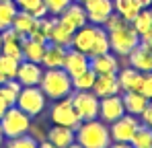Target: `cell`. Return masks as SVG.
Segmentation results:
<instances>
[{
    "instance_id": "1",
    "label": "cell",
    "mask_w": 152,
    "mask_h": 148,
    "mask_svg": "<svg viewBox=\"0 0 152 148\" xmlns=\"http://www.w3.org/2000/svg\"><path fill=\"white\" fill-rule=\"evenodd\" d=\"M70 48L86 53L88 58L107 53V51H111V48H109V33L101 25L86 23L84 27H80L78 31H74Z\"/></svg>"
},
{
    "instance_id": "2",
    "label": "cell",
    "mask_w": 152,
    "mask_h": 148,
    "mask_svg": "<svg viewBox=\"0 0 152 148\" xmlns=\"http://www.w3.org/2000/svg\"><path fill=\"white\" fill-rule=\"evenodd\" d=\"M76 142L82 148H109L113 140L109 134V125L97 117L80 122V125L76 127Z\"/></svg>"
},
{
    "instance_id": "3",
    "label": "cell",
    "mask_w": 152,
    "mask_h": 148,
    "mask_svg": "<svg viewBox=\"0 0 152 148\" xmlns=\"http://www.w3.org/2000/svg\"><path fill=\"white\" fill-rule=\"evenodd\" d=\"M39 89L43 91V95H45L48 99H53V101L70 97L72 91H74V86H72V76L66 72L64 68H50V70H43Z\"/></svg>"
},
{
    "instance_id": "4",
    "label": "cell",
    "mask_w": 152,
    "mask_h": 148,
    "mask_svg": "<svg viewBox=\"0 0 152 148\" xmlns=\"http://www.w3.org/2000/svg\"><path fill=\"white\" fill-rule=\"evenodd\" d=\"M107 33H109V48L115 56H129L132 49H136L142 41L136 29L132 27V23H124L121 27L107 31Z\"/></svg>"
},
{
    "instance_id": "5",
    "label": "cell",
    "mask_w": 152,
    "mask_h": 148,
    "mask_svg": "<svg viewBox=\"0 0 152 148\" xmlns=\"http://www.w3.org/2000/svg\"><path fill=\"white\" fill-rule=\"evenodd\" d=\"M0 127H2V134H4L6 140L19 138V136H25L31 132V117L25 111H21L17 105H12L0 117Z\"/></svg>"
},
{
    "instance_id": "6",
    "label": "cell",
    "mask_w": 152,
    "mask_h": 148,
    "mask_svg": "<svg viewBox=\"0 0 152 148\" xmlns=\"http://www.w3.org/2000/svg\"><path fill=\"white\" fill-rule=\"evenodd\" d=\"M45 105H48V97L43 95V91L39 86H23L21 89L19 99H17V107L21 111H25L31 119L39 117L45 111Z\"/></svg>"
},
{
    "instance_id": "7",
    "label": "cell",
    "mask_w": 152,
    "mask_h": 148,
    "mask_svg": "<svg viewBox=\"0 0 152 148\" xmlns=\"http://www.w3.org/2000/svg\"><path fill=\"white\" fill-rule=\"evenodd\" d=\"M50 119L53 122V125H66V127H72V130H76L82 122L76 113L74 103H72L70 97L53 101V105L50 109Z\"/></svg>"
},
{
    "instance_id": "8",
    "label": "cell",
    "mask_w": 152,
    "mask_h": 148,
    "mask_svg": "<svg viewBox=\"0 0 152 148\" xmlns=\"http://www.w3.org/2000/svg\"><path fill=\"white\" fill-rule=\"evenodd\" d=\"M72 103H74V109L78 113V117L82 122H88V119H97L99 117V101L93 91H76L74 95H70Z\"/></svg>"
},
{
    "instance_id": "9",
    "label": "cell",
    "mask_w": 152,
    "mask_h": 148,
    "mask_svg": "<svg viewBox=\"0 0 152 148\" xmlns=\"http://www.w3.org/2000/svg\"><path fill=\"white\" fill-rule=\"evenodd\" d=\"M140 117H136V115H121L117 122H113L109 125V134H111V140L113 142H132V138H134V134H136V130L140 127Z\"/></svg>"
},
{
    "instance_id": "10",
    "label": "cell",
    "mask_w": 152,
    "mask_h": 148,
    "mask_svg": "<svg viewBox=\"0 0 152 148\" xmlns=\"http://www.w3.org/2000/svg\"><path fill=\"white\" fill-rule=\"evenodd\" d=\"M121 115H126V107H124V99L119 95H111L99 101V117L107 125L117 122Z\"/></svg>"
},
{
    "instance_id": "11",
    "label": "cell",
    "mask_w": 152,
    "mask_h": 148,
    "mask_svg": "<svg viewBox=\"0 0 152 148\" xmlns=\"http://www.w3.org/2000/svg\"><path fill=\"white\" fill-rule=\"evenodd\" d=\"M84 12L88 23L93 25H105V21L109 19V15H113V0H86L84 4Z\"/></svg>"
},
{
    "instance_id": "12",
    "label": "cell",
    "mask_w": 152,
    "mask_h": 148,
    "mask_svg": "<svg viewBox=\"0 0 152 148\" xmlns=\"http://www.w3.org/2000/svg\"><path fill=\"white\" fill-rule=\"evenodd\" d=\"M41 76H43V68H41V64L21 60V64H19V72H17V80H19L23 86H39Z\"/></svg>"
},
{
    "instance_id": "13",
    "label": "cell",
    "mask_w": 152,
    "mask_h": 148,
    "mask_svg": "<svg viewBox=\"0 0 152 148\" xmlns=\"http://www.w3.org/2000/svg\"><path fill=\"white\" fill-rule=\"evenodd\" d=\"M88 68L97 76L99 74H117L119 72V60L113 51H107V53H101V56H93Z\"/></svg>"
},
{
    "instance_id": "14",
    "label": "cell",
    "mask_w": 152,
    "mask_h": 148,
    "mask_svg": "<svg viewBox=\"0 0 152 148\" xmlns=\"http://www.w3.org/2000/svg\"><path fill=\"white\" fill-rule=\"evenodd\" d=\"M2 53L10 56V58H17V60H23V35L17 33L12 27L2 31Z\"/></svg>"
},
{
    "instance_id": "15",
    "label": "cell",
    "mask_w": 152,
    "mask_h": 148,
    "mask_svg": "<svg viewBox=\"0 0 152 148\" xmlns=\"http://www.w3.org/2000/svg\"><path fill=\"white\" fill-rule=\"evenodd\" d=\"M58 19H60V23H64L68 29H72V31H78L80 27H84V25L88 23L86 12H84V6L78 4V2H72Z\"/></svg>"
},
{
    "instance_id": "16",
    "label": "cell",
    "mask_w": 152,
    "mask_h": 148,
    "mask_svg": "<svg viewBox=\"0 0 152 148\" xmlns=\"http://www.w3.org/2000/svg\"><path fill=\"white\" fill-rule=\"evenodd\" d=\"M129 58V66L136 68L138 72L146 74V72H152V49L140 41V45L136 49H132V53L127 56Z\"/></svg>"
},
{
    "instance_id": "17",
    "label": "cell",
    "mask_w": 152,
    "mask_h": 148,
    "mask_svg": "<svg viewBox=\"0 0 152 148\" xmlns=\"http://www.w3.org/2000/svg\"><path fill=\"white\" fill-rule=\"evenodd\" d=\"M88 64H91V58H88L86 53H82V51H78V49L68 48L66 58H64V66H62V68L70 74V76H76V74L88 70Z\"/></svg>"
},
{
    "instance_id": "18",
    "label": "cell",
    "mask_w": 152,
    "mask_h": 148,
    "mask_svg": "<svg viewBox=\"0 0 152 148\" xmlns=\"http://www.w3.org/2000/svg\"><path fill=\"white\" fill-rule=\"evenodd\" d=\"M119 82H117V74H99L95 84H93V93L99 99L111 97V95H119Z\"/></svg>"
},
{
    "instance_id": "19",
    "label": "cell",
    "mask_w": 152,
    "mask_h": 148,
    "mask_svg": "<svg viewBox=\"0 0 152 148\" xmlns=\"http://www.w3.org/2000/svg\"><path fill=\"white\" fill-rule=\"evenodd\" d=\"M48 140L56 148H68L76 142V130L66 127V125H53L48 132Z\"/></svg>"
},
{
    "instance_id": "20",
    "label": "cell",
    "mask_w": 152,
    "mask_h": 148,
    "mask_svg": "<svg viewBox=\"0 0 152 148\" xmlns=\"http://www.w3.org/2000/svg\"><path fill=\"white\" fill-rule=\"evenodd\" d=\"M66 51H68V48H62V45H56V43H48L45 45V51H43L41 66L45 70H50V68H62L64 66Z\"/></svg>"
},
{
    "instance_id": "21",
    "label": "cell",
    "mask_w": 152,
    "mask_h": 148,
    "mask_svg": "<svg viewBox=\"0 0 152 148\" xmlns=\"http://www.w3.org/2000/svg\"><path fill=\"white\" fill-rule=\"evenodd\" d=\"M132 27L136 29V33L140 35V39L146 43V41H152V6L150 8H142L140 15L134 19Z\"/></svg>"
},
{
    "instance_id": "22",
    "label": "cell",
    "mask_w": 152,
    "mask_h": 148,
    "mask_svg": "<svg viewBox=\"0 0 152 148\" xmlns=\"http://www.w3.org/2000/svg\"><path fill=\"white\" fill-rule=\"evenodd\" d=\"M124 107H126V113L129 115H136V117H140L142 113H144V109L148 107V99L144 97L142 93H138V91H129V93H124Z\"/></svg>"
},
{
    "instance_id": "23",
    "label": "cell",
    "mask_w": 152,
    "mask_h": 148,
    "mask_svg": "<svg viewBox=\"0 0 152 148\" xmlns=\"http://www.w3.org/2000/svg\"><path fill=\"white\" fill-rule=\"evenodd\" d=\"M72 37H74V31H72V29H68L64 23H60V19H58V17H53L51 33H50V43L62 45V48H70Z\"/></svg>"
},
{
    "instance_id": "24",
    "label": "cell",
    "mask_w": 152,
    "mask_h": 148,
    "mask_svg": "<svg viewBox=\"0 0 152 148\" xmlns=\"http://www.w3.org/2000/svg\"><path fill=\"white\" fill-rule=\"evenodd\" d=\"M117 82H119V89L124 93L129 91H138L140 89V82H142V72H138L136 68H119L117 72Z\"/></svg>"
},
{
    "instance_id": "25",
    "label": "cell",
    "mask_w": 152,
    "mask_h": 148,
    "mask_svg": "<svg viewBox=\"0 0 152 148\" xmlns=\"http://www.w3.org/2000/svg\"><path fill=\"white\" fill-rule=\"evenodd\" d=\"M113 10L127 23H134V19L140 15L142 4L138 0H113Z\"/></svg>"
},
{
    "instance_id": "26",
    "label": "cell",
    "mask_w": 152,
    "mask_h": 148,
    "mask_svg": "<svg viewBox=\"0 0 152 148\" xmlns=\"http://www.w3.org/2000/svg\"><path fill=\"white\" fill-rule=\"evenodd\" d=\"M51 23H53V19H48V17H43V19H35V23H33V27H31V31H29L27 37L39 41V43H50Z\"/></svg>"
},
{
    "instance_id": "27",
    "label": "cell",
    "mask_w": 152,
    "mask_h": 148,
    "mask_svg": "<svg viewBox=\"0 0 152 148\" xmlns=\"http://www.w3.org/2000/svg\"><path fill=\"white\" fill-rule=\"evenodd\" d=\"M45 45H48V43H39V41H35V39L25 37V39H23V60H27V62H35V64H41Z\"/></svg>"
},
{
    "instance_id": "28",
    "label": "cell",
    "mask_w": 152,
    "mask_h": 148,
    "mask_svg": "<svg viewBox=\"0 0 152 148\" xmlns=\"http://www.w3.org/2000/svg\"><path fill=\"white\" fill-rule=\"evenodd\" d=\"M19 12V6L15 0H0V33L12 27V19Z\"/></svg>"
},
{
    "instance_id": "29",
    "label": "cell",
    "mask_w": 152,
    "mask_h": 148,
    "mask_svg": "<svg viewBox=\"0 0 152 148\" xmlns=\"http://www.w3.org/2000/svg\"><path fill=\"white\" fill-rule=\"evenodd\" d=\"M21 89H23V84H21L17 78L4 80V82L0 84V97L6 101V105H8V107H12V105H17V99H19Z\"/></svg>"
},
{
    "instance_id": "30",
    "label": "cell",
    "mask_w": 152,
    "mask_h": 148,
    "mask_svg": "<svg viewBox=\"0 0 152 148\" xmlns=\"http://www.w3.org/2000/svg\"><path fill=\"white\" fill-rule=\"evenodd\" d=\"M35 23V17L31 15V12H27V10H19L17 15H15V19H12V29L17 31V33H21L23 37L29 35V31H31V27Z\"/></svg>"
},
{
    "instance_id": "31",
    "label": "cell",
    "mask_w": 152,
    "mask_h": 148,
    "mask_svg": "<svg viewBox=\"0 0 152 148\" xmlns=\"http://www.w3.org/2000/svg\"><path fill=\"white\" fill-rule=\"evenodd\" d=\"M134 148H152V127L140 123V127L136 130L132 142H129Z\"/></svg>"
},
{
    "instance_id": "32",
    "label": "cell",
    "mask_w": 152,
    "mask_h": 148,
    "mask_svg": "<svg viewBox=\"0 0 152 148\" xmlns=\"http://www.w3.org/2000/svg\"><path fill=\"white\" fill-rule=\"evenodd\" d=\"M95 80H97V74L88 68V70H84V72L72 76V86H74V91H93Z\"/></svg>"
},
{
    "instance_id": "33",
    "label": "cell",
    "mask_w": 152,
    "mask_h": 148,
    "mask_svg": "<svg viewBox=\"0 0 152 148\" xmlns=\"http://www.w3.org/2000/svg\"><path fill=\"white\" fill-rule=\"evenodd\" d=\"M19 64H21V60H17V58H10V56H6V53H0V72H2V76H4L6 80H10V78H17V72H19Z\"/></svg>"
},
{
    "instance_id": "34",
    "label": "cell",
    "mask_w": 152,
    "mask_h": 148,
    "mask_svg": "<svg viewBox=\"0 0 152 148\" xmlns=\"http://www.w3.org/2000/svg\"><path fill=\"white\" fill-rule=\"evenodd\" d=\"M72 2L74 0H43L45 8H48V15H51V17H60Z\"/></svg>"
},
{
    "instance_id": "35",
    "label": "cell",
    "mask_w": 152,
    "mask_h": 148,
    "mask_svg": "<svg viewBox=\"0 0 152 148\" xmlns=\"http://www.w3.org/2000/svg\"><path fill=\"white\" fill-rule=\"evenodd\" d=\"M37 140L31 136V134H25V136H19V138H10L6 142V148H37Z\"/></svg>"
},
{
    "instance_id": "36",
    "label": "cell",
    "mask_w": 152,
    "mask_h": 148,
    "mask_svg": "<svg viewBox=\"0 0 152 148\" xmlns=\"http://www.w3.org/2000/svg\"><path fill=\"white\" fill-rule=\"evenodd\" d=\"M138 93H142V95L148 99V101H152V72L142 74V82H140Z\"/></svg>"
},
{
    "instance_id": "37",
    "label": "cell",
    "mask_w": 152,
    "mask_h": 148,
    "mask_svg": "<svg viewBox=\"0 0 152 148\" xmlns=\"http://www.w3.org/2000/svg\"><path fill=\"white\" fill-rule=\"evenodd\" d=\"M124 23H127V21H124V19H121V17H119L117 12H113V15H109V19L105 21V25H103V27H105L107 31H113V29L121 27Z\"/></svg>"
},
{
    "instance_id": "38",
    "label": "cell",
    "mask_w": 152,
    "mask_h": 148,
    "mask_svg": "<svg viewBox=\"0 0 152 148\" xmlns=\"http://www.w3.org/2000/svg\"><path fill=\"white\" fill-rule=\"evenodd\" d=\"M19 10H27V12H33L39 4H43V0H15Z\"/></svg>"
},
{
    "instance_id": "39",
    "label": "cell",
    "mask_w": 152,
    "mask_h": 148,
    "mask_svg": "<svg viewBox=\"0 0 152 148\" xmlns=\"http://www.w3.org/2000/svg\"><path fill=\"white\" fill-rule=\"evenodd\" d=\"M140 119H142V123H144V125L152 127V101L148 103V107L144 109V113L140 115Z\"/></svg>"
},
{
    "instance_id": "40",
    "label": "cell",
    "mask_w": 152,
    "mask_h": 148,
    "mask_svg": "<svg viewBox=\"0 0 152 148\" xmlns=\"http://www.w3.org/2000/svg\"><path fill=\"white\" fill-rule=\"evenodd\" d=\"M31 15H33L35 19H43V17H48V8H45V4H39Z\"/></svg>"
},
{
    "instance_id": "41",
    "label": "cell",
    "mask_w": 152,
    "mask_h": 148,
    "mask_svg": "<svg viewBox=\"0 0 152 148\" xmlns=\"http://www.w3.org/2000/svg\"><path fill=\"white\" fill-rule=\"evenodd\" d=\"M109 148H134V146H132L129 142H111Z\"/></svg>"
},
{
    "instance_id": "42",
    "label": "cell",
    "mask_w": 152,
    "mask_h": 148,
    "mask_svg": "<svg viewBox=\"0 0 152 148\" xmlns=\"http://www.w3.org/2000/svg\"><path fill=\"white\" fill-rule=\"evenodd\" d=\"M6 109H8V105H6V101H4V99L0 97V117H2V115L6 113Z\"/></svg>"
},
{
    "instance_id": "43",
    "label": "cell",
    "mask_w": 152,
    "mask_h": 148,
    "mask_svg": "<svg viewBox=\"0 0 152 148\" xmlns=\"http://www.w3.org/2000/svg\"><path fill=\"white\" fill-rule=\"evenodd\" d=\"M37 148H56V146H53V144H51L50 140H41V142H39V144H37Z\"/></svg>"
},
{
    "instance_id": "44",
    "label": "cell",
    "mask_w": 152,
    "mask_h": 148,
    "mask_svg": "<svg viewBox=\"0 0 152 148\" xmlns=\"http://www.w3.org/2000/svg\"><path fill=\"white\" fill-rule=\"evenodd\" d=\"M140 4H142V8H150L152 6V0H138Z\"/></svg>"
},
{
    "instance_id": "45",
    "label": "cell",
    "mask_w": 152,
    "mask_h": 148,
    "mask_svg": "<svg viewBox=\"0 0 152 148\" xmlns=\"http://www.w3.org/2000/svg\"><path fill=\"white\" fill-rule=\"evenodd\" d=\"M2 144H4V134H2V127H0V148H2Z\"/></svg>"
},
{
    "instance_id": "46",
    "label": "cell",
    "mask_w": 152,
    "mask_h": 148,
    "mask_svg": "<svg viewBox=\"0 0 152 148\" xmlns=\"http://www.w3.org/2000/svg\"><path fill=\"white\" fill-rule=\"evenodd\" d=\"M68 148H82V146H80L78 142H74V144H70V146H68Z\"/></svg>"
},
{
    "instance_id": "47",
    "label": "cell",
    "mask_w": 152,
    "mask_h": 148,
    "mask_svg": "<svg viewBox=\"0 0 152 148\" xmlns=\"http://www.w3.org/2000/svg\"><path fill=\"white\" fill-rule=\"evenodd\" d=\"M4 80H6V78H4V76H2V72H0V84H2Z\"/></svg>"
},
{
    "instance_id": "48",
    "label": "cell",
    "mask_w": 152,
    "mask_h": 148,
    "mask_svg": "<svg viewBox=\"0 0 152 148\" xmlns=\"http://www.w3.org/2000/svg\"><path fill=\"white\" fill-rule=\"evenodd\" d=\"M142 43H144V41H142ZM146 45H148V48L152 49V41H146Z\"/></svg>"
},
{
    "instance_id": "49",
    "label": "cell",
    "mask_w": 152,
    "mask_h": 148,
    "mask_svg": "<svg viewBox=\"0 0 152 148\" xmlns=\"http://www.w3.org/2000/svg\"><path fill=\"white\" fill-rule=\"evenodd\" d=\"M74 2H78V4H84V2H86V0H74Z\"/></svg>"
},
{
    "instance_id": "50",
    "label": "cell",
    "mask_w": 152,
    "mask_h": 148,
    "mask_svg": "<svg viewBox=\"0 0 152 148\" xmlns=\"http://www.w3.org/2000/svg\"><path fill=\"white\" fill-rule=\"evenodd\" d=\"M0 53H2V35H0Z\"/></svg>"
}]
</instances>
